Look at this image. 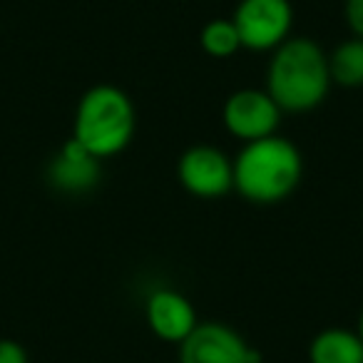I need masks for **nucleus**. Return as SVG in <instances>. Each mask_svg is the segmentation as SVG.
<instances>
[{
  "instance_id": "nucleus-4",
  "label": "nucleus",
  "mask_w": 363,
  "mask_h": 363,
  "mask_svg": "<svg viewBox=\"0 0 363 363\" xmlns=\"http://www.w3.org/2000/svg\"><path fill=\"white\" fill-rule=\"evenodd\" d=\"M232 21L244 50L272 52L291 38L294 8L289 0H242Z\"/></svg>"
},
{
  "instance_id": "nucleus-10",
  "label": "nucleus",
  "mask_w": 363,
  "mask_h": 363,
  "mask_svg": "<svg viewBox=\"0 0 363 363\" xmlns=\"http://www.w3.org/2000/svg\"><path fill=\"white\" fill-rule=\"evenodd\" d=\"M308 363H363V341L351 328H323L308 343Z\"/></svg>"
},
{
  "instance_id": "nucleus-14",
  "label": "nucleus",
  "mask_w": 363,
  "mask_h": 363,
  "mask_svg": "<svg viewBox=\"0 0 363 363\" xmlns=\"http://www.w3.org/2000/svg\"><path fill=\"white\" fill-rule=\"evenodd\" d=\"M0 363H30V356L23 343L13 338H0Z\"/></svg>"
},
{
  "instance_id": "nucleus-2",
  "label": "nucleus",
  "mask_w": 363,
  "mask_h": 363,
  "mask_svg": "<svg viewBox=\"0 0 363 363\" xmlns=\"http://www.w3.org/2000/svg\"><path fill=\"white\" fill-rule=\"evenodd\" d=\"M303 177V157L286 137L247 142L234 157V189L252 204H279L289 199Z\"/></svg>"
},
{
  "instance_id": "nucleus-7",
  "label": "nucleus",
  "mask_w": 363,
  "mask_h": 363,
  "mask_svg": "<svg viewBox=\"0 0 363 363\" xmlns=\"http://www.w3.org/2000/svg\"><path fill=\"white\" fill-rule=\"evenodd\" d=\"M281 115L284 112L272 100V95L259 87H242L232 92L222 107V122L227 132L244 145L277 135Z\"/></svg>"
},
{
  "instance_id": "nucleus-11",
  "label": "nucleus",
  "mask_w": 363,
  "mask_h": 363,
  "mask_svg": "<svg viewBox=\"0 0 363 363\" xmlns=\"http://www.w3.org/2000/svg\"><path fill=\"white\" fill-rule=\"evenodd\" d=\"M328 72H331V85L343 90L363 87V38L351 35L348 40L338 43L328 52Z\"/></svg>"
},
{
  "instance_id": "nucleus-3",
  "label": "nucleus",
  "mask_w": 363,
  "mask_h": 363,
  "mask_svg": "<svg viewBox=\"0 0 363 363\" xmlns=\"http://www.w3.org/2000/svg\"><path fill=\"white\" fill-rule=\"evenodd\" d=\"M137 127L135 102L122 87L100 82L82 92L72 117V140L92 157L110 160L130 147Z\"/></svg>"
},
{
  "instance_id": "nucleus-13",
  "label": "nucleus",
  "mask_w": 363,
  "mask_h": 363,
  "mask_svg": "<svg viewBox=\"0 0 363 363\" xmlns=\"http://www.w3.org/2000/svg\"><path fill=\"white\" fill-rule=\"evenodd\" d=\"M343 18L351 35L363 38V0H346L343 3Z\"/></svg>"
},
{
  "instance_id": "nucleus-12",
  "label": "nucleus",
  "mask_w": 363,
  "mask_h": 363,
  "mask_svg": "<svg viewBox=\"0 0 363 363\" xmlns=\"http://www.w3.org/2000/svg\"><path fill=\"white\" fill-rule=\"evenodd\" d=\"M199 48L214 60H227L242 50L237 26L232 18H214L199 33Z\"/></svg>"
},
{
  "instance_id": "nucleus-8",
  "label": "nucleus",
  "mask_w": 363,
  "mask_h": 363,
  "mask_svg": "<svg viewBox=\"0 0 363 363\" xmlns=\"http://www.w3.org/2000/svg\"><path fill=\"white\" fill-rule=\"evenodd\" d=\"M145 318L160 341L179 346L197 328L199 318L192 301L177 289H155L145 301Z\"/></svg>"
},
{
  "instance_id": "nucleus-6",
  "label": "nucleus",
  "mask_w": 363,
  "mask_h": 363,
  "mask_svg": "<svg viewBox=\"0 0 363 363\" xmlns=\"http://www.w3.org/2000/svg\"><path fill=\"white\" fill-rule=\"evenodd\" d=\"M179 363H264V353L227 323L199 321L179 343Z\"/></svg>"
},
{
  "instance_id": "nucleus-15",
  "label": "nucleus",
  "mask_w": 363,
  "mask_h": 363,
  "mask_svg": "<svg viewBox=\"0 0 363 363\" xmlns=\"http://www.w3.org/2000/svg\"><path fill=\"white\" fill-rule=\"evenodd\" d=\"M356 333L361 336V341H363V308H361V313H358V326H356Z\"/></svg>"
},
{
  "instance_id": "nucleus-1",
  "label": "nucleus",
  "mask_w": 363,
  "mask_h": 363,
  "mask_svg": "<svg viewBox=\"0 0 363 363\" xmlns=\"http://www.w3.org/2000/svg\"><path fill=\"white\" fill-rule=\"evenodd\" d=\"M331 90L328 52L313 38H289L267 67V92L281 112L301 115L323 105Z\"/></svg>"
},
{
  "instance_id": "nucleus-9",
  "label": "nucleus",
  "mask_w": 363,
  "mask_h": 363,
  "mask_svg": "<svg viewBox=\"0 0 363 363\" xmlns=\"http://www.w3.org/2000/svg\"><path fill=\"white\" fill-rule=\"evenodd\" d=\"M48 184L60 194H87L102 177V160L92 157L80 142L70 140L48 162Z\"/></svg>"
},
{
  "instance_id": "nucleus-5",
  "label": "nucleus",
  "mask_w": 363,
  "mask_h": 363,
  "mask_svg": "<svg viewBox=\"0 0 363 363\" xmlns=\"http://www.w3.org/2000/svg\"><path fill=\"white\" fill-rule=\"evenodd\" d=\"M182 189L197 199H219L234 189V160L214 145H192L177 160Z\"/></svg>"
}]
</instances>
